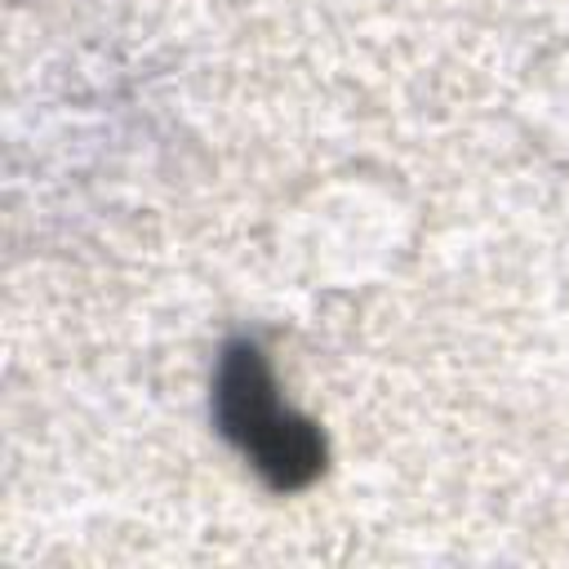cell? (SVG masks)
<instances>
[{
	"mask_svg": "<svg viewBox=\"0 0 569 569\" xmlns=\"http://www.w3.org/2000/svg\"><path fill=\"white\" fill-rule=\"evenodd\" d=\"M218 422L227 440L249 458V467L271 489H302L325 467V440L311 422H302L276 391L271 369L253 342L227 347L218 365Z\"/></svg>",
	"mask_w": 569,
	"mask_h": 569,
	"instance_id": "1",
	"label": "cell"
}]
</instances>
